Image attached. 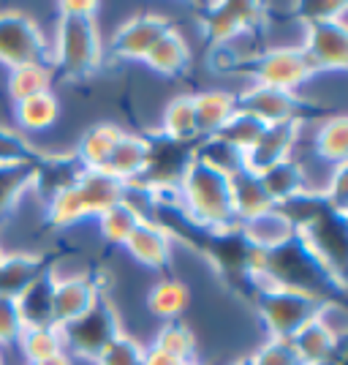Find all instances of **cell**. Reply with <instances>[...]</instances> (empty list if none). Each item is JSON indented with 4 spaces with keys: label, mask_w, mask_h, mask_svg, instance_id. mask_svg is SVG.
Wrapping results in <instances>:
<instances>
[{
    "label": "cell",
    "mask_w": 348,
    "mask_h": 365,
    "mask_svg": "<svg viewBox=\"0 0 348 365\" xmlns=\"http://www.w3.org/2000/svg\"><path fill=\"white\" fill-rule=\"evenodd\" d=\"M95 11L98 3H58V22L49 36V66L68 85H82L104 74L106 41Z\"/></svg>",
    "instance_id": "cell-1"
},
{
    "label": "cell",
    "mask_w": 348,
    "mask_h": 365,
    "mask_svg": "<svg viewBox=\"0 0 348 365\" xmlns=\"http://www.w3.org/2000/svg\"><path fill=\"white\" fill-rule=\"evenodd\" d=\"M177 188H180V215L185 221L210 232L212 237L237 232L228 175L201 164L188 153V161L182 164L177 178Z\"/></svg>",
    "instance_id": "cell-2"
},
{
    "label": "cell",
    "mask_w": 348,
    "mask_h": 365,
    "mask_svg": "<svg viewBox=\"0 0 348 365\" xmlns=\"http://www.w3.org/2000/svg\"><path fill=\"white\" fill-rule=\"evenodd\" d=\"M318 300L321 294L316 292L275 284L256 294V324L261 327L264 338H291L302 324L313 319Z\"/></svg>",
    "instance_id": "cell-3"
},
{
    "label": "cell",
    "mask_w": 348,
    "mask_h": 365,
    "mask_svg": "<svg viewBox=\"0 0 348 365\" xmlns=\"http://www.w3.org/2000/svg\"><path fill=\"white\" fill-rule=\"evenodd\" d=\"M172 16L155 9H144V11H134L125 16L115 33L106 38V66H142L144 58L152 52V46L161 41V36L172 28Z\"/></svg>",
    "instance_id": "cell-4"
},
{
    "label": "cell",
    "mask_w": 348,
    "mask_h": 365,
    "mask_svg": "<svg viewBox=\"0 0 348 365\" xmlns=\"http://www.w3.org/2000/svg\"><path fill=\"white\" fill-rule=\"evenodd\" d=\"M28 63H49V36L22 6H0V71Z\"/></svg>",
    "instance_id": "cell-5"
},
{
    "label": "cell",
    "mask_w": 348,
    "mask_h": 365,
    "mask_svg": "<svg viewBox=\"0 0 348 365\" xmlns=\"http://www.w3.org/2000/svg\"><path fill=\"white\" fill-rule=\"evenodd\" d=\"M316 74V68L310 66L302 46H264L261 55L251 63V79L273 88V91L297 93L310 82V76Z\"/></svg>",
    "instance_id": "cell-6"
},
{
    "label": "cell",
    "mask_w": 348,
    "mask_h": 365,
    "mask_svg": "<svg viewBox=\"0 0 348 365\" xmlns=\"http://www.w3.org/2000/svg\"><path fill=\"white\" fill-rule=\"evenodd\" d=\"M174 245H177L174 229L155 218H142L120 251L134 267L161 275L169 273V267H172Z\"/></svg>",
    "instance_id": "cell-7"
},
{
    "label": "cell",
    "mask_w": 348,
    "mask_h": 365,
    "mask_svg": "<svg viewBox=\"0 0 348 365\" xmlns=\"http://www.w3.org/2000/svg\"><path fill=\"white\" fill-rule=\"evenodd\" d=\"M117 333H120L117 308L112 305V300L101 297L90 314H85V317L76 319L74 324L63 327L65 351H68L74 360H79V363H93V357L104 349L106 341Z\"/></svg>",
    "instance_id": "cell-8"
},
{
    "label": "cell",
    "mask_w": 348,
    "mask_h": 365,
    "mask_svg": "<svg viewBox=\"0 0 348 365\" xmlns=\"http://www.w3.org/2000/svg\"><path fill=\"white\" fill-rule=\"evenodd\" d=\"M302 52L316 74H346L348 66V19H327L305 25Z\"/></svg>",
    "instance_id": "cell-9"
},
{
    "label": "cell",
    "mask_w": 348,
    "mask_h": 365,
    "mask_svg": "<svg viewBox=\"0 0 348 365\" xmlns=\"http://www.w3.org/2000/svg\"><path fill=\"white\" fill-rule=\"evenodd\" d=\"M237 109L253 115V118H256L258 123H264V125L297 123L307 118L297 96L283 93V91H273V88H264V85H258L253 79L237 91Z\"/></svg>",
    "instance_id": "cell-10"
},
{
    "label": "cell",
    "mask_w": 348,
    "mask_h": 365,
    "mask_svg": "<svg viewBox=\"0 0 348 365\" xmlns=\"http://www.w3.org/2000/svg\"><path fill=\"white\" fill-rule=\"evenodd\" d=\"M297 224L294 215L283 207H273L267 213H258L248 221L237 224V237L245 243V248H253L261 254H275L297 240Z\"/></svg>",
    "instance_id": "cell-11"
},
{
    "label": "cell",
    "mask_w": 348,
    "mask_h": 365,
    "mask_svg": "<svg viewBox=\"0 0 348 365\" xmlns=\"http://www.w3.org/2000/svg\"><path fill=\"white\" fill-rule=\"evenodd\" d=\"M152 158H155V139L142 134V131H134V128H125L115 145V150L109 153L104 172L112 175L115 180L125 182V185L144 182L150 175Z\"/></svg>",
    "instance_id": "cell-12"
},
{
    "label": "cell",
    "mask_w": 348,
    "mask_h": 365,
    "mask_svg": "<svg viewBox=\"0 0 348 365\" xmlns=\"http://www.w3.org/2000/svg\"><path fill=\"white\" fill-rule=\"evenodd\" d=\"M302 137H307V150L316 158L343 167L348 158V118L346 112H332V115H307L305 118Z\"/></svg>",
    "instance_id": "cell-13"
},
{
    "label": "cell",
    "mask_w": 348,
    "mask_h": 365,
    "mask_svg": "<svg viewBox=\"0 0 348 365\" xmlns=\"http://www.w3.org/2000/svg\"><path fill=\"white\" fill-rule=\"evenodd\" d=\"M142 305H144L147 317L155 319L158 324L161 322L185 319L191 305H194V292H191V284L180 275L161 273L155 275V281L147 284Z\"/></svg>",
    "instance_id": "cell-14"
},
{
    "label": "cell",
    "mask_w": 348,
    "mask_h": 365,
    "mask_svg": "<svg viewBox=\"0 0 348 365\" xmlns=\"http://www.w3.org/2000/svg\"><path fill=\"white\" fill-rule=\"evenodd\" d=\"M142 68L164 82L182 79L194 68V44H191L188 33L182 31V25H172L161 36V41L152 46V52L144 58Z\"/></svg>",
    "instance_id": "cell-15"
},
{
    "label": "cell",
    "mask_w": 348,
    "mask_h": 365,
    "mask_svg": "<svg viewBox=\"0 0 348 365\" xmlns=\"http://www.w3.org/2000/svg\"><path fill=\"white\" fill-rule=\"evenodd\" d=\"M101 300V292L95 287V278L82 275V278H63L52 281V324L68 327L85 314H90Z\"/></svg>",
    "instance_id": "cell-16"
},
{
    "label": "cell",
    "mask_w": 348,
    "mask_h": 365,
    "mask_svg": "<svg viewBox=\"0 0 348 365\" xmlns=\"http://www.w3.org/2000/svg\"><path fill=\"white\" fill-rule=\"evenodd\" d=\"M300 137H302V120L267 125L256 145L245 153V169L261 175L264 169L294 158L297 145H300Z\"/></svg>",
    "instance_id": "cell-17"
},
{
    "label": "cell",
    "mask_w": 348,
    "mask_h": 365,
    "mask_svg": "<svg viewBox=\"0 0 348 365\" xmlns=\"http://www.w3.org/2000/svg\"><path fill=\"white\" fill-rule=\"evenodd\" d=\"M63 118V101L58 91L44 93V96H33L19 104H11V125L19 134L38 142L41 137H49Z\"/></svg>",
    "instance_id": "cell-18"
},
{
    "label": "cell",
    "mask_w": 348,
    "mask_h": 365,
    "mask_svg": "<svg viewBox=\"0 0 348 365\" xmlns=\"http://www.w3.org/2000/svg\"><path fill=\"white\" fill-rule=\"evenodd\" d=\"M125 125L120 120H95L90 123L74 142V164L79 169H104L109 153L115 150Z\"/></svg>",
    "instance_id": "cell-19"
},
{
    "label": "cell",
    "mask_w": 348,
    "mask_h": 365,
    "mask_svg": "<svg viewBox=\"0 0 348 365\" xmlns=\"http://www.w3.org/2000/svg\"><path fill=\"white\" fill-rule=\"evenodd\" d=\"M191 98H194V112H196L199 139L215 137L237 112V96L221 85L191 91Z\"/></svg>",
    "instance_id": "cell-20"
},
{
    "label": "cell",
    "mask_w": 348,
    "mask_h": 365,
    "mask_svg": "<svg viewBox=\"0 0 348 365\" xmlns=\"http://www.w3.org/2000/svg\"><path fill=\"white\" fill-rule=\"evenodd\" d=\"M74 185L82 197L85 213L90 221H95L106 207L117 205L125 197V182L115 180L112 175H106L104 169H79L74 178Z\"/></svg>",
    "instance_id": "cell-21"
},
{
    "label": "cell",
    "mask_w": 348,
    "mask_h": 365,
    "mask_svg": "<svg viewBox=\"0 0 348 365\" xmlns=\"http://www.w3.org/2000/svg\"><path fill=\"white\" fill-rule=\"evenodd\" d=\"M158 137L172 142V145H196V112H194V98L191 93H174L158 115Z\"/></svg>",
    "instance_id": "cell-22"
},
{
    "label": "cell",
    "mask_w": 348,
    "mask_h": 365,
    "mask_svg": "<svg viewBox=\"0 0 348 365\" xmlns=\"http://www.w3.org/2000/svg\"><path fill=\"white\" fill-rule=\"evenodd\" d=\"M55 85H58V76L49 63H28V66H16V68L3 71V93H6L9 104H19L33 96L52 93Z\"/></svg>",
    "instance_id": "cell-23"
},
{
    "label": "cell",
    "mask_w": 348,
    "mask_h": 365,
    "mask_svg": "<svg viewBox=\"0 0 348 365\" xmlns=\"http://www.w3.org/2000/svg\"><path fill=\"white\" fill-rule=\"evenodd\" d=\"M288 341L294 346L300 365H337L340 354H343V344L334 341L327 330H321L313 319L302 324Z\"/></svg>",
    "instance_id": "cell-24"
},
{
    "label": "cell",
    "mask_w": 348,
    "mask_h": 365,
    "mask_svg": "<svg viewBox=\"0 0 348 365\" xmlns=\"http://www.w3.org/2000/svg\"><path fill=\"white\" fill-rule=\"evenodd\" d=\"M228 185H231V207H234L237 224L275 207L261 178H258L256 172H251V169L243 167L240 172H234L228 178Z\"/></svg>",
    "instance_id": "cell-25"
},
{
    "label": "cell",
    "mask_w": 348,
    "mask_h": 365,
    "mask_svg": "<svg viewBox=\"0 0 348 365\" xmlns=\"http://www.w3.org/2000/svg\"><path fill=\"white\" fill-rule=\"evenodd\" d=\"M14 349L25 365L41 363V360H49L55 354H63L65 351L63 327H58V324H25L19 338H16Z\"/></svg>",
    "instance_id": "cell-26"
},
{
    "label": "cell",
    "mask_w": 348,
    "mask_h": 365,
    "mask_svg": "<svg viewBox=\"0 0 348 365\" xmlns=\"http://www.w3.org/2000/svg\"><path fill=\"white\" fill-rule=\"evenodd\" d=\"M147 346L167 351V354H172L180 363H194L199 357V335L188 319L161 322L155 327V333H152Z\"/></svg>",
    "instance_id": "cell-27"
},
{
    "label": "cell",
    "mask_w": 348,
    "mask_h": 365,
    "mask_svg": "<svg viewBox=\"0 0 348 365\" xmlns=\"http://www.w3.org/2000/svg\"><path fill=\"white\" fill-rule=\"evenodd\" d=\"M258 178L264 182V188H267L275 207H288V205H297L300 199H305L302 172H300V164L294 158L264 169Z\"/></svg>",
    "instance_id": "cell-28"
},
{
    "label": "cell",
    "mask_w": 348,
    "mask_h": 365,
    "mask_svg": "<svg viewBox=\"0 0 348 365\" xmlns=\"http://www.w3.org/2000/svg\"><path fill=\"white\" fill-rule=\"evenodd\" d=\"M142 221V215L122 199L117 205L106 207L104 213L93 221V229H95V237L106 245V248H122L128 235L137 229V224Z\"/></svg>",
    "instance_id": "cell-29"
},
{
    "label": "cell",
    "mask_w": 348,
    "mask_h": 365,
    "mask_svg": "<svg viewBox=\"0 0 348 365\" xmlns=\"http://www.w3.org/2000/svg\"><path fill=\"white\" fill-rule=\"evenodd\" d=\"M16 303L25 324H52V278L46 270L16 294Z\"/></svg>",
    "instance_id": "cell-30"
},
{
    "label": "cell",
    "mask_w": 348,
    "mask_h": 365,
    "mask_svg": "<svg viewBox=\"0 0 348 365\" xmlns=\"http://www.w3.org/2000/svg\"><path fill=\"white\" fill-rule=\"evenodd\" d=\"M36 172H38V164L0 167V221H6L11 215V210L19 205V199L33 188Z\"/></svg>",
    "instance_id": "cell-31"
},
{
    "label": "cell",
    "mask_w": 348,
    "mask_h": 365,
    "mask_svg": "<svg viewBox=\"0 0 348 365\" xmlns=\"http://www.w3.org/2000/svg\"><path fill=\"white\" fill-rule=\"evenodd\" d=\"M144 351H147V344L139 341L128 333H117L112 335L104 344V349L93 357L90 365H142L144 363Z\"/></svg>",
    "instance_id": "cell-32"
},
{
    "label": "cell",
    "mask_w": 348,
    "mask_h": 365,
    "mask_svg": "<svg viewBox=\"0 0 348 365\" xmlns=\"http://www.w3.org/2000/svg\"><path fill=\"white\" fill-rule=\"evenodd\" d=\"M41 164L36 145L19 134L11 123H0V167H28Z\"/></svg>",
    "instance_id": "cell-33"
},
{
    "label": "cell",
    "mask_w": 348,
    "mask_h": 365,
    "mask_svg": "<svg viewBox=\"0 0 348 365\" xmlns=\"http://www.w3.org/2000/svg\"><path fill=\"white\" fill-rule=\"evenodd\" d=\"M264 128H267V125L258 123L253 115H248V112H243V109H237V112L231 115V120H228L215 137L223 139L228 148H234L237 153H243V158H245V153L256 145L258 137L264 134Z\"/></svg>",
    "instance_id": "cell-34"
},
{
    "label": "cell",
    "mask_w": 348,
    "mask_h": 365,
    "mask_svg": "<svg viewBox=\"0 0 348 365\" xmlns=\"http://www.w3.org/2000/svg\"><path fill=\"white\" fill-rule=\"evenodd\" d=\"M194 158H199L201 164H207V167L218 169V172H223V175H234V172H240L245 167V158L243 153H237L234 148H228L223 139L218 137H207V139H199L196 142V150H191Z\"/></svg>",
    "instance_id": "cell-35"
},
{
    "label": "cell",
    "mask_w": 348,
    "mask_h": 365,
    "mask_svg": "<svg viewBox=\"0 0 348 365\" xmlns=\"http://www.w3.org/2000/svg\"><path fill=\"white\" fill-rule=\"evenodd\" d=\"M313 322H316L321 330L332 335L334 341L346 344V333H348V305L343 303V297L337 294H324L316 305V314H313Z\"/></svg>",
    "instance_id": "cell-36"
},
{
    "label": "cell",
    "mask_w": 348,
    "mask_h": 365,
    "mask_svg": "<svg viewBox=\"0 0 348 365\" xmlns=\"http://www.w3.org/2000/svg\"><path fill=\"white\" fill-rule=\"evenodd\" d=\"M248 365H300L288 338H261L248 354Z\"/></svg>",
    "instance_id": "cell-37"
},
{
    "label": "cell",
    "mask_w": 348,
    "mask_h": 365,
    "mask_svg": "<svg viewBox=\"0 0 348 365\" xmlns=\"http://www.w3.org/2000/svg\"><path fill=\"white\" fill-rule=\"evenodd\" d=\"M22 327H25V319H22L16 297L0 292V349H11L22 333Z\"/></svg>",
    "instance_id": "cell-38"
},
{
    "label": "cell",
    "mask_w": 348,
    "mask_h": 365,
    "mask_svg": "<svg viewBox=\"0 0 348 365\" xmlns=\"http://www.w3.org/2000/svg\"><path fill=\"white\" fill-rule=\"evenodd\" d=\"M321 202L327 205V213L334 215L337 221H346L348 213V164L346 167H337V172L332 175L329 185L324 188Z\"/></svg>",
    "instance_id": "cell-39"
},
{
    "label": "cell",
    "mask_w": 348,
    "mask_h": 365,
    "mask_svg": "<svg viewBox=\"0 0 348 365\" xmlns=\"http://www.w3.org/2000/svg\"><path fill=\"white\" fill-rule=\"evenodd\" d=\"M142 365H185V363L174 360L172 354L155 349V346H147V351H144V363H142Z\"/></svg>",
    "instance_id": "cell-40"
},
{
    "label": "cell",
    "mask_w": 348,
    "mask_h": 365,
    "mask_svg": "<svg viewBox=\"0 0 348 365\" xmlns=\"http://www.w3.org/2000/svg\"><path fill=\"white\" fill-rule=\"evenodd\" d=\"M33 365H79V363H76L68 351H63V354H55L49 360H41V363H33Z\"/></svg>",
    "instance_id": "cell-41"
},
{
    "label": "cell",
    "mask_w": 348,
    "mask_h": 365,
    "mask_svg": "<svg viewBox=\"0 0 348 365\" xmlns=\"http://www.w3.org/2000/svg\"><path fill=\"white\" fill-rule=\"evenodd\" d=\"M185 365H204L201 360H194V363H185Z\"/></svg>",
    "instance_id": "cell-42"
},
{
    "label": "cell",
    "mask_w": 348,
    "mask_h": 365,
    "mask_svg": "<svg viewBox=\"0 0 348 365\" xmlns=\"http://www.w3.org/2000/svg\"><path fill=\"white\" fill-rule=\"evenodd\" d=\"M0 365H3V349H0Z\"/></svg>",
    "instance_id": "cell-43"
}]
</instances>
